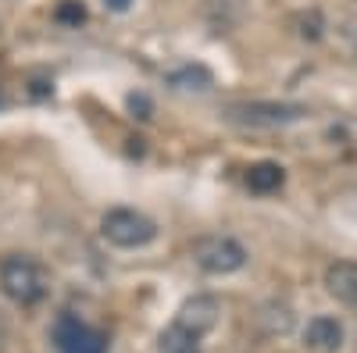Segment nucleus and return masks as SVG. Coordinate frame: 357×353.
Instances as JSON below:
<instances>
[{
	"mask_svg": "<svg viewBox=\"0 0 357 353\" xmlns=\"http://www.w3.org/2000/svg\"><path fill=\"white\" fill-rule=\"evenodd\" d=\"M158 353H204L200 350V336L183 329V325H172L158 336Z\"/></svg>",
	"mask_w": 357,
	"mask_h": 353,
	"instance_id": "9d476101",
	"label": "nucleus"
},
{
	"mask_svg": "<svg viewBox=\"0 0 357 353\" xmlns=\"http://www.w3.org/2000/svg\"><path fill=\"white\" fill-rule=\"evenodd\" d=\"M307 114L304 104H275V100H254V104H232L229 122L247 125V129H279L289 122H301Z\"/></svg>",
	"mask_w": 357,
	"mask_h": 353,
	"instance_id": "20e7f679",
	"label": "nucleus"
},
{
	"mask_svg": "<svg viewBox=\"0 0 357 353\" xmlns=\"http://www.w3.org/2000/svg\"><path fill=\"white\" fill-rule=\"evenodd\" d=\"M104 4H107L111 11H129V4H132V0H104Z\"/></svg>",
	"mask_w": 357,
	"mask_h": 353,
	"instance_id": "4468645a",
	"label": "nucleus"
},
{
	"mask_svg": "<svg viewBox=\"0 0 357 353\" xmlns=\"http://www.w3.org/2000/svg\"><path fill=\"white\" fill-rule=\"evenodd\" d=\"M100 235L118 246V250H139L146 243H154L158 235V225L154 218H146L143 211H132V207H114L100 218Z\"/></svg>",
	"mask_w": 357,
	"mask_h": 353,
	"instance_id": "f03ea898",
	"label": "nucleus"
},
{
	"mask_svg": "<svg viewBox=\"0 0 357 353\" xmlns=\"http://www.w3.org/2000/svg\"><path fill=\"white\" fill-rule=\"evenodd\" d=\"M190 253L207 275H232L247 264L243 243L232 240V235H200V240H193Z\"/></svg>",
	"mask_w": 357,
	"mask_h": 353,
	"instance_id": "7ed1b4c3",
	"label": "nucleus"
},
{
	"mask_svg": "<svg viewBox=\"0 0 357 353\" xmlns=\"http://www.w3.org/2000/svg\"><path fill=\"white\" fill-rule=\"evenodd\" d=\"M282 182H286V171H282V164H275V161H257V164L247 168V189L257 193V196L279 193Z\"/></svg>",
	"mask_w": 357,
	"mask_h": 353,
	"instance_id": "1a4fd4ad",
	"label": "nucleus"
},
{
	"mask_svg": "<svg viewBox=\"0 0 357 353\" xmlns=\"http://www.w3.org/2000/svg\"><path fill=\"white\" fill-rule=\"evenodd\" d=\"M343 43H347V50L357 57V8L347 15V22H343Z\"/></svg>",
	"mask_w": 357,
	"mask_h": 353,
	"instance_id": "ddd939ff",
	"label": "nucleus"
},
{
	"mask_svg": "<svg viewBox=\"0 0 357 353\" xmlns=\"http://www.w3.org/2000/svg\"><path fill=\"white\" fill-rule=\"evenodd\" d=\"M57 22H65V25H79V22H86V8L79 4V0H65V4L57 8Z\"/></svg>",
	"mask_w": 357,
	"mask_h": 353,
	"instance_id": "9b49d317",
	"label": "nucleus"
},
{
	"mask_svg": "<svg viewBox=\"0 0 357 353\" xmlns=\"http://www.w3.org/2000/svg\"><path fill=\"white\" fill-rule=\"evenodd\" d=\"M0 289H4V297L15 300L18 307H36L50 292V275L36 257L11 253V257L0 260Z\"/></svg>",
	"mask_w": 357,
	"mask_h": 353,
	"instance_id": "f257e3e1",
	"label": "nucleus"
},
{
	"mask_svg": "<svg viewBox=\"0 0 357 353\" xmlns=\"http://www.w3.org/2000/svg\"><path fill=\"white\" fill-rule=\"evenodd\" d=\"M172 82H175V86H183V82H200V90H204V86H211V72H207V68H183V72L172 75Z\"/></svg>",
	"mask_w": 357,
	"mask_h": 353,
	"instance_id": "f8f14e48",
	"label": "nucleus"
},
{
	"mask_svg": "<svg viewBox=\"0 0 357 353\" xmlns=\"http://www.w3.org/2000/svg\"><path fill=\"white\" fill-rule=\"evenodd\" d=\"M54 346L57 353H107V336L86 321L65 314L54 325Z\"/></svg>",
	"mask_w": 357,
	"mask_h": 353,
	"instance_id": "39448f33",
	"label": "nucleus"
},
{
	"mask_svg": "<svg viewBox=\"0 0 357 353\" xmlns=\"http://www.w3.org/2000/svg\"><path fill=\"white\" fill-rule=\"evenodd\" d=\"M304 343L311 353H340L343 346V325L336 317L321 314V317H311L307 321V332H304Z\"/></svg>",
	"mask_w": 357,
	"mask_h": 353,
	"instance_id": "0eeeda50",
	"label": "nucleus"
},
{
	"mask_svg": "<svg viewBox=\"0 0 357 353\" xmlns=\"http://www.w3.org/2000/svg\"><path fill=\"white\" fill-rule=\"evenodd\" d=\"M4 339H8V325H4V317H0V350H4Z\"/></svg>",
	"mask_w": 357,
	"mask_h": 353,
	"instance_id": "2eb2a0df",
	"label": "nucleus"
},
{
	"mask_svg": "<svg viewBox=\"0 0 357 353\" xmlns=\"http://www.w3.org/2000/svg\"><path fill=\"white\" fill-rule=\"evenodd\" d=\"M325 289L347 307H357V260H336L325 268Z\"/></svg>",
	"mask_w": 357,
	"mask_h": 353,
	"instance_id": "6e6552de",
	"label": "nucleus"
},
{
	"mask_svg": "<svg viewBox=\"0 0 357 353\" xmlns=\"http://www.w3.org/2000/svg\"><path fill=\"white\" fill-rule=\"evenodd\" d=\"M218 314H222V304L215 297H190L175 314V325H183L190 332H197L204 339V332H211L218 325Z\"/></svg>",
	"mask_w": 357,
	"mask_h": 353,
	"instance_id": "423d86ee",
	"label": "nucleus"
}]
</instances>
